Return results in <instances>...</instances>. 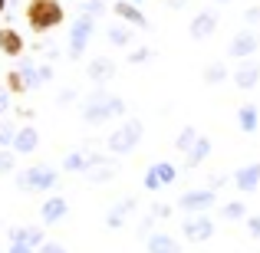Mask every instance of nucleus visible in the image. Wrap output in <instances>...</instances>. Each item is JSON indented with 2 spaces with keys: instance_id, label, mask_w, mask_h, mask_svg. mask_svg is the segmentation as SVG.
Masks as SVG:
<instances>
[{
  "instance_id": "f257e3e1",
  "label": "nucleus",
  "mask_w": 260,
  "mask_h": 253,
  "mask_svg": "<svg viewBox=\"0 0 260 253\" xmlns=\"http://www.w3.org/2000/svg\"><path fill=\"white\" fill-rule=\"evenodd\" d=\"M125 112H128L125 99H122V95H112L102 86H95L83 99V105H79V119H83L86 125H92V128L106 125V122H112V119H122Z\"/></svg>"
},
{
  "instance_id": "f03ea898",
  "label": "nucleus",
  "mask_w": 260,
  "mask_h": 253,
  "mask_svg": "<svg viewBox=\"0 0 260 253\" xmlns=\"http://www.w3.org/2000/svg\"><path fill=\"white\" fill-rule=\"evenodd\" d=\"M26 26L33 33H50L66 23V7L59 0H26Z\"/></svg>"
},
{
  "instance_id": "7ed1b4c3",
  "label": "nucleus",
  "mask_w": 260,
  "mask_h": 253,
  "mask_svg": "<svg viewBox=\"0 0 260 253\" xmlns=\"http://www.w3.org/2000/svg\"><path fill=\"white\" fill-rule=\"evenodd\" d=\"M142 138H145V122L135 119V115H128V119H122V125H115L112 132L106 135V152L109 155H132L135 148L142 145Z\"/></svg>"
},
{
  "instance_id": "20e7f679",
  "label": "nucleus",
  "mask_w": 260,
  "mask_h": 253,
  "mask_svg": "<svg viewBox=\"0 0 260 253\" xmlns=\"http://www.w3.org/2000/svg\"><path fill=\"white\" fill-rule=\"evenodd\" d=\"M56 184H59V171H53L50 165H33L17 174L20 191H53Z\"/></svg>"
},
{
  "instance_id": "39448f33",
  "label": "nucleus",
  "mask_w": 260,
  "mask_h": 253,
  "mask_svg": "<svg viewBox=\"0 0 260 253\" xmlns=\"http://www.w3.org/2000/svg\"><path fill=\"white\" fill-rule=\"evenodd\" d=\"M99 30V20L95 17H86V13H79V20L73 23V30H70V43H66V56L70 59H79L86 53V46H89V40H92V33Z\"/></svg>"
},
{
  "instance_id": "423d86ee",
  "label": "nucleus",
  "mask_w": 260,
  "mask_h": 253,
  "mask_svg": "<svg viewBox=\"0 0 260 253\" xmlns=\"http://www.w3.org/2000/svg\"><path fill=\"white\" fill-rule=\"evenodd\" d=\"M175 204L184 210V214H208V210L217 204V191H214V188H198V191L181 194Z\"/></svg>"
},
{
  "instance_id": "0eeeda50",
  "label": "nucleus",
  "mask_w": 260,
  "mask_h": 253,
  "mask_svg": "<svg viewBox=\"0 0 260 253\" xmlns=\"http://www.w3.org/2000/svg\"><path fill=\"white\" fill-rule=\"evenodd\" d=\"M260 50V33L254 30V26H247V30L234 33L228 43V59H250L254 53Z\"/></svg>"
},
{
  "instance_id": "6e6552de",
  "label": "nucleus",
  "mask_w": 260,
  "mask_h": 253,
  "mask_svg": "<svg viewBox=\"0 0 260 253\" xmlns=\"http://www.w3.org/2000/svg\"><path fill=\"white\" fill-rule=\"evenodd\" d=\"M214 230H217V224L211 221L208 214H194V217H188V221H181V234H184L188 243H208L211 237H214Z\"/></svg>"
},
{
  "instance_id": "1a4fd4ad",
  "label": "nucleus",
  "mask_w": 260,
  "mask_h": 253,
  "mask_svg": "<svg viewBox=\"0 0 260 253\" xmlns=\"http://www.w3.org/2000/svg\"><path fill=\"white\" fill-rule=\"evenodd\" d=\"M217 23H221L217 10H198L188 23V37L194 40V43H204V40H211L217 33Z\"/></svg>"
},
{
  "instance_id": "9d476101",
  "label": "nucleus",
  "mask_w": 260,
  "mask_h": 253,
  "mask_svg": "<svg viewBox=\"0 0 260 253\" xmlns=\"http://www.w3.org/2000/svg\"><path fill=\"white\" fill-rule=\"evenodd\" d=\"M231 83L241 89V92L257 89V83H260V63L254 56H250V59H237V69L231 73Z\"/></svg>"
},
{
  "instance_id": "9b49d317",
  "label": "nucleus",
  "mask_w": 260,
  "mask_h": 253,
  "mask_svg": "<svg viewBox=\"0 0 260 253\" xmlns=\"http://www.w3.org/2000/svg\"><path fill=\"white\" fill-rule=\"evenodd\" d=\"M115 73H119V66H115V59H109V56H92V59L86 63V76L92 79L95 86L112 83V79H115Z\"/></svg>"
},
{
  "instance_id": "f8f14e48",
  "label": "nucleus",
  "mask_w": 260,
  "mask_h": 253,
  "mask_svg": "<svg viewBox=\"0 0 260 253\" xmlns=\"http://www.w3.org/2000/svg\"><path fill=\"white\" fill-rule=\"evenodd\" d=\"M66 214H70V204H66L63 194H50L43 201V207H40V221L50 224V227H53V224H63Z\"/></svg>"
},
{
  "instance_id": "ddd939ff",
  "label": "nucleus",
  "mask_w": 260,
  "mask_h": 253,
  "mask_svg": "<svg viewBox=\"0 0 260 253\" xmlns=\"http://www.w3.org/2000/svg\"><path fill=\"white\" fill-rule=\"evenodd\" d=\"M112 13L119 20H125V23H132L135 30H148V17L142 13L139 4H132V0H115V4H112Z\"/></svg>"
},
{
  "instance_id": "4468645a",
  "label": "nucleus",
  "mask_w": 260,
  "mask_h": 253,
  "mask_svg": "<svg viewBox=\"0 0 260 253\" xmlns=\"http://www.w3.org/2000/svg\"><path fill=\"white\" fill-rule=\"evenodd\" d=\"M234 184L241 194H254V191L260 188V161H250V165L237 168L234 171Z\"/></svg>"
},
{
  "instance_id": "2eb2a0df",
  "label": "nucleus",
  "mask_w": 260,
  "mask_h": 253,
  "mask_svg": "<svg viewBox=\"0 0 260 253\" xmlns=\"http://www.w3.org/2000/svg\"><path fill=\"white\" fill-rule=\"evenodd\" d=\"M23 50H26V40L20 37L13 26H0V53L10 56V59H20V56H23Z\"/></svg>"
},
{
  "instance_id": "dca6fc26",
  "label": "nucleus",
  "mask_w": 260,
  "mask_h": 253,
  "mask_svg": "<svg viewBox=\"0 0 260 253\" xmlns=\"http://www.w3.org/2000/svg\"><path fill=\"white\" fill-rule=\"evenodd\" d=\"M132 37H135V26L125 23V20H115V23L106 26L109 46H119V50H125V46H132Z\"/></svg>"
},
{
  "instance_id": "f3484780",
  "label": "nucleus",
  "mask_w": 260,
  "mask_h": 253,
  "mask_svg": "<svg viewBox=\"0 0 260 253\" xmlns=\"http://www.w3.org/2000/svg\"><path fill=\"white\" fill-rule=\"evenodd\" d=\"M145 253H181V243L165 230H155L145 237Z\"/></svg>"
},
{
  "instance_id": "a211bd4d",
  "label": "nucleus",
  "mask_w": 260,
  "mask_h": 253,
  "mask_svg": "<svg viewBox=\"0 0 260 253\" xmlns=\"http://www.w3.org/2000/svg\"><path fill=\"white\" fill-rule=\"evenodd\" d=\"M13 152L17 155H33L40 148V132L33 125H23V128H17V138H13Z\"/></svg>"
},
{
  "instance_id": "6ab92c4d",
  "label": "nucleus",
  "mask_w": 260,
  "mask_h": 253,
  "mask_svg": "<svg viewBox=\"0 0 260 253\" xmlns=\"http://www.w3.org/2000/svg\"><path fill=\"white\" fill-rule=\"evenodd\" d=\"M128 214H135V197H122V201L115 204L112 210H109V214H106V227H109V230H119V227H125Z\"/></svg>"
},
{
  "instance_id": "aec40b11",
  "label": "nucleus",
  "mask_w": 260,
  "mask_h": 253,
  "mask_svg": "<svg viewBox=\"0 0 260 253\" xmlns=\"http://www.w3.org/2000/svg\"><path fill=\"white\" fill-rule=\"evenodd\" d=\"M89 165H92V155H89V145L76 148V152H66L63 158V171H70V174H86Z\"/></svg>"
},
{
  "instance_id": "412c9836",
  "label": "nucleus",
  "mask_w": 260,
  "mask_h": 253,
  "mask_svg": "<svg viewBox=\"0 0 260 253\" xmlns=\"http://www.w3.org/2000/svg\"><path fill=\"white\" fill-rule=\"evenodd\" d=\"M10 240L13 243H26V247L37 250L40 243H46V234H43V227H13L10 230Z\"/></svg>"
},
{
  "instance_id": "4be33fe9",
  "label": "nucleus",
  "mask_w": 260,
  "mask_h": 253,
  "mask_svg": "<svg viewBox=\"0 0 260 253\" xmlns=\"http://www.w3.org/2000/svg\"><path fill=\"white\" fill-rule=\"evenodd\" d=\"M257 112H260V105H250V102L237 109V128H241L244 135H254L257 132V125H260V115Z\"/></svg>"
},
{
  "instance_id": "5701e85b",
  "label": "nucleus",
  "mask_w": 260,
  "mask_h": 253,
  "mask_svg": "<svg viewBox=\"0 0 260 253\" xmlns=\"http://www.w3.org/2000/svg\"><path fill=\"white\" fill-rule=\"evenodd\" d=\"M119 174V165H115L112 158H106V161H99V165H92L86 171V181H92V184H106V181H112V177Z\"/></svg>"
},
{
  "instance_id": "b1692460",
  "label": "nucleus",
  "mask_w": 260,
  "mask_h": 253,
  "mask_svg": "<svg viewBox=\"0 0 260 253\" xmlns=\"http://www.w3.org/2000/svg\"><path fill=\"white\" fill-rule=\"evenodd\" d=\"M208 155H211V138H208V135H198V141L191 145V152L184 155V161H188V168H198Z\"/></svg>"
},
{
  "instance_id": "393cba45",
  "label": "nucleus",
  "mask_w": 260,
  "mask_h": 253,
  "mask_svg": "<svg viewBox=\"0 0 260 253\" xmlns=\"http://www.w3.org/2000/svg\"><path fill=\"white\" fill-rule=\"evenodd\" d=\"M228 66L224 63H211V66H204L201 69V79H204V86H224L228 83Z\"/></svg>"
},
{
  "instance_id": "a878e982",
  "label": "nucleus",
  "mask_w": 260,
  "mask_h": 253,
  "mask_svg": "<svg viewBox=\"0 0 260 253\" xmlns=\"http://www.w3.org/2000/svg\"><path fill=\"white\" fill-rule=\"evenodd\" d=\"M20 73H23V79H26V89H30V92H37V89L43 86V79H40V63L26 59V63H20Z\"/></svg>"
},
{
  "instance_id": "bb28decb",
  "label": "nucleus",
  "mask_w": 260,
  "mask_h": 253,
  "mask_svg": "<svg viewBox=\"0 0 260 253\" xmlns=\"http://www.w3.org/2000/svg\"><path fill=\"white\" fill-rule=\"evenodd\" d=\"M221 221H247V204H244V201H228V204H224V207H221Z\"/></svg>"
},
{
  "instance_id": "cd10ccee",
  "label": "nucleus",
  "mask_w": 260,
  "mask_h": 253,
  "mask_svg": "<svg viewBox=\"0 0 260 253\" xmlns=\"http://www.w3.org/2000/svg\"><path fill=\"white\" fill-rule=\"evenodd\" d=\"M194 141H198V128H194V125H184L181 132H178V138H175V148H178L181 155H188Z\"/></svg>"
},
{
  "instance_id": "c85d7f7f",
  "label": "nucleus",
  "mask_w": 260,
  "mask_h": 253,
  "mask_svg": "<svg viewBox=\"0 0 260 253\" xmlns=\"http://www.w3.org/2000/svg\"><path fill=\"white\" fill-rule=\"evenodd\" d=\"M7 89H10L13 95H23V92H30V89H26V79H23V73H20V66H17V69H10V73H7Z\"/></svg>"
},
{
  "instance_id": "c756f323",
  "label": "nucleus",
  "mask_w": 260,
  "mask_h": 253,
  "mask_svg": "<svg viewBox=\"0 0 260 253\" xmlns=\"http://www.w3.org/2000/svg\"><path fill=\"white\" fill-rule=\"evenodd\" d=\"M155 171H158V181L165 184H175V177H178V168L172 165V161H155Z\"/></svg>"
},
{
  "instance_id": "7c9ffc66",
  "label": "nucleus",
  "mask_w": 260,
  "mask_h": 253,
  "mask_svg": "<svg viewBox=\"0 0 260 253\" xmlns=\"http://www.w3.org/2000/svg\"><path fill=\"white\" fill-rule=\"evenodd\" d=\"M152 56H155V50H152V46H135V50L128 53V63H132V66H145Z\"/></svg>"
},
{
  "instance_id": "2f4dec72",
  "label": "nucleus",
  "mask_w": 260,
  "mask_h": 253,
  "mask_svg": "<svg viewBox=\"0 0 260 253\" xmlns=\"http://www.w3.org/2000/svg\"><path fill=\"white\" fill-rule=\"evenodd\" d=\"M13 138H17V125H13L10 119L0 122V148H10V145H13Z\"/></svg>"
},
{
  "instance_id": "473e14b6",
  "label": "nucleus",
  "mask_w": 260,
  "mask_h": 253,
  "mask_svg": "<svg viewBox=\"0 0 260 253\" xmlns=\"http://www.w3.org/2000/svg\"><path fill=\"white\" fill-rule=\"evenodd\" d=\"M17 168V152L13 148H0V174H10Z\"/></svg>"
},
{
  "instance_id": "72a5a7b5",
  "label": "nucleus",
  "mask_w": 260,
  "mask_h": 253,
  "mask_svg": "<svg viewBox=\"0 0 260 253\" xmlns=\"http://www.w3.org/2000/svg\"><path fill=\"white\" fill-rule=\"evenodd\" d=\"M106 4H109V0H86V4H83V13H86V17H95V20H99L102 13H106Z\"/></svg>"
},
{
  "instance_id": "f704fd0d",
  "label": "nucleus",
  "mask_w": 260,
  "mask_h": 253,
  "mask_svg": "<svg viewBox=\"0 0 260 253\" xmlns=\"http://www.w3.org/2000/svg\"><path fill=\"white\" fill-rule=\"evenodd\" d=\"M161 188H165V184L158 181V171H155V165H148V171H145V191H152V194H158Z\"/></svg>"
},
{
  "instance_id": "c9c22d12",
  "label": "nucleus",
  "mask_w": 260,
  "mask_h": 253,
  "mask_svg": "<svg viewBox=\"0 0 260 253\" xmlns=\"http://www.w3.org/2000/svg\"><path fill=\"white\" fill-rule=\"evenodd\" d=\"M37 253H70V250H66L59 240H46V243H40V247H37Z\"/></svg>"
},
{
  "instance_id": "e433bc0d",
  "label": "nucleus",
  "mask_w": 260,
  "mask_h": 253,
  "mask_svg": "<svg viewBox=\"0 0 260 253\" xmlns=\"http://www.w3.org/2000/svg\"><path fill=\"white\" fill-rule=\"evenodd\" d=\"M152 217L168 221V217H172V204H158V201H155V204H152Z\"/></svg>"
},
{
  "instance_id": "4c0bfd02",
  "label": "nucleus",
  "mask_w": 260,
  "mask_h": 253,
  "mask_svg": "<svg viewBox=\"0 0 260 253\" xmlns=\"http://www.w3.org/2000/svg\"><path fill=\"white\" fill-rule=\"evenodd\" d=\"M244 20H247V26H260V4L247 7V10H244Z\"/></svg>"
},
{
  "instance_id": "58836bf2",
  "label": "nucleus",
  "mask_w": 260,
  "mask_h": 253,
  "mask_svg": "<svg viewBox=\"0 0 260 253\" xmlns=\"http://www.w3.org/2000/svg\"><path fill=\"white\" fill-rule=\"evenodd\" d=\"M152 227H155V217H152V214H148V217H145V221H142V224H139V237H148V234H155V230H152Z\"/></svg>"
},
{
  "instance_id": "ea45409f",
  "label": "nucleus",
  "mask_w": 260,
  "mask_h": 253,
  "mask_svg": "<svg viewBox=\"0 0 260 253\" xmlns=\"http://www.w3.org/2000/svg\"><path fill=\"white\" fill-rule=\"evenodd\" d=\"M247 230H250V237H260V214H254V217L247 214Z\"/></svg>"
},
{
  "instance_id": "a19ab883",
  "label": "nucleus",
  "mask_w": 260,
  "mask_h": 253,
  "mask_svg": "<svg viewBox=\"0 0 260 253\" xmlns=\"http://www.w3.org/2000/svg\"><path fill=\"white\" fill-rule=\"evenodd\" d=\"M73 99H76V89H63V92L56 95V102H59V105H70Z\"/></svg>"
},
{
  "instance_id": "79ce46f5",
  "label": "nucleus",
  "mask_w": 260,
  "mask_h": 253,
  "mask_svg": "<svg viewBox=\"0 0 260 253\" xmlns=\"http://www.w3.org/2000/svg\"><path fill=\"white\" fill-rule=\"evenodd\" d=\"M224 184H228V174H214V177H208V188H214V191H221Z\"/></svg>"
},
{
  "instance_id": "37998d69",
  "label": "nucleus",
  "mask_w": 260,
  "mask_h": 253,
  "mask_svg": "<svg viewBox=\"0 0 260 253\" xmlns=\"http://www.w3.org/2000/svg\"><path fill=\"white\" fill-rule=\"evenodd\" d=\"M7 253H37V250H33V247H26V243H13V240H10Z\"/></svg>"
},
{
  "instance_id": "c03bdc74",
  "label": "nucleus",
  "mask_w": 260,
  "mask_h": 253,
  "mask_svg": "<svg viewBox=\"0 0 260 253\" xmlns=\"http://www.w3.org/2000/svg\"><path fill=\"white\" fill-rule=\"evenodd\" d=\"M40 79H43V86L53 79V66H50V63H40Z\"/></svg>"
},
{
  "instance_id": "a18cd8bd",
  "label": "nucleus",
  "mask_w": 260,
  "mask_h": 253,
  "mask_svg": "<svg viewBox=\"0 0 260 253\" xmlns=\"http://www.w3.org/2000/svg\"><path fill=\"white\" fill-rule=\"evenodd\" d=\"M10 89H0V112H7V109H10Z\"/></svg>"
},
{
  "instance_id": "49530a36",
  "label": "nucleus",
  "mask_w": 260,
  "mask_h": 253,
  "mask_svg": "<svg viewBox=\"0 0 260 253\" xmlns=\"http://www.w3.org/2000/svg\"><path fill=\"white\" fill-rule=\"evenodd\" d=\"M184 4H188V0H172V7H184Z\"/></svg>"
},
{
  "instance_id": "de8ad7c7",
  "label": "nucleus",
  "mask_w": 260,
  "mask_h": 253,
  "mask_svg": "<svg viewBox=\"0 0 260 253\" xmlns=\"http://www.w3.org/2000/svg\"><path fill=\"white\" fill-rule=\"evenodd\" d=\"M7 10V0H0V13H4Z\"/></svg>"
},
{
  "instance_id": "09e8293b",
  "label": "nucleus",
  "mask_w": 260,
  "mask_h": 253,
  "mask_svg": "<svg viewBox=\"0 0 260 253\" xmlns=\"http://www.w3.org/2000/svg\"><path fill=\"white\" fill-rule=\"evenodd\" d=\"M211 4H231V0H211Z\"/></svg>"
},
{
  "instance_id": "8fccbe9b",
  "label": "nucleus",
  "mask_w": 260,
  "mask_h": 253,
  "mask_svg": "<svg viewBox=\"0 0 260 253\" xmlns=\"http://www.w3.org/2000/svg\"><path fill=\"white\" fill-rule=\"evenodd\" d=\"M132 4H139V7H142V4H145V0H132Z\"/></svg>"
},
{
  "instance_id": "3c124183",
  "label": "nucleus",
  "mask_w": 260,
  "mask_h": 253,
  "mask_svg": "<svg viewBox=\"0 0 260 253\" xmlns=\"http://www.w3.org/2000/svg\"><path fill=\"white\" fill-rule=\"evenodd\" d=\"M109 4H115V0H109Z\"/></svg>"
}]
</instances>
